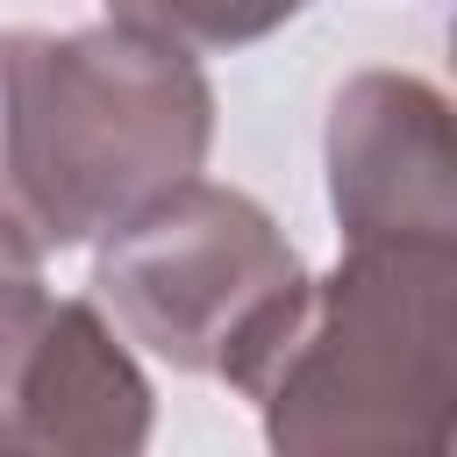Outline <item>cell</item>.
<instances>
[{"label":"cell","instance_id":"6da1fadb","mask_svg":"<svg viewBox=\"0 0 457 457\" xmlns=\"http://www.w3.org/2000/svg\"><path fill=\"white\" fill-rule=\"evenodd\" d=\"M214 93L150 7L86 29H0V221L43 257L129 228L200 179Z\"/></svg>","mask_w":457,"mask_h":457},{"label":"cell","instance_id":"7a4b0ae2","mask_svg":"<svg viewBox=\"0 0 457 457\" xmlns=\"http://www.w3.org/2000/svg\"><path fill=\"white\" fill-rule=\"evenodd\" d=\"M450 293L457 250L350 243L250 393L271 457H450Z\"/></svg>","mask_w":457,"mask_h":457},{"label":"cell","instance_id":"3957f363","mask_svg":"<svg viewBox=\"0 0 457 457\" xmlns=\"http://www.w3.org/2000/svg\"><path fill=\"white\" fill-rule=\"evenodd\" d=\"M93 286L171 371L257 393L314 278L250 193L193 179L107 236Z\"/></svg>","mask_w":457,"mask_h":457},{"label":"cell","instance_id":"277c9868","mask_svg":"<svg viewBox=\"0 0 457 457\" xmlns=\"http://www.w3.org/2000/svg\"><path fill=\"white\" fill-rule=\"evenodd\" d=\"M150 414L93 300H50L43 264L0 271V457H143Z\"/></svg>","mask_w":457,"mask_h":457},{"label":"cell","instance_id":"5b68a950","mask_svg":"<svg viewBox=\"0 0 457 457\" xmlns=\"http://www.w3.org/2000/svg\"><path fill=\"white\" fill-rule=\"evenodd\" d=\"M328 200L350 243L457 250L450 107L407 71H357L328 107Z\"/></svg>","mask_w":457,"mask_h":457}]
</instances>
